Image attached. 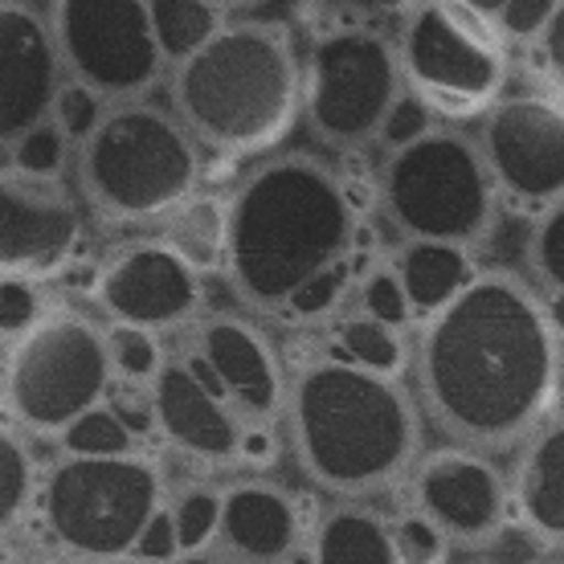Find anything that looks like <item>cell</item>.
Here are the masks:
<instances>
[{"label": "cell", "mask_w": 564, "mask_h": 564, "mask_svg": "<svg viewBox=\"0 0 564 564\" xmlns=\"http://www.w3.org/2000/svg\"><path fill=\"white\" fill-rule=\"evenodd\" d=\"M200 4H209V9H217V13L234 17V13H246V9H254L258 0H200Z\"/></svg>", "instance_id": "cell-37"}, {"label": "cell", "mask_w": 564, "mask_h": 564, "mask_svg": "<svg viewBox=\"0 0 564 564\" xmlns=\"http://www.w3.org/2000/svg\"><path fill=\"white\" fill-rule=\"evenodd\" d=\"M393 42L410 102L446 123H475L511 83V42L466 0H413Z\"/></svg>", "instance_id": "cell-9"}, {"label": "cell", "mask_w": 564, "mask_h": 564, "mask_svg": "<svg viewBox=\"0 0 564 564\" xmlns=\"http://www.w3.org/2000/svg\"><path fill=\"white\" fill-rule=\"evenodd\" d=\"M397 540H401V556L417 564L430 561H446L451 556V536L437 528L430 516H422L417 508H405L397 516Z\"/></svg>", "instance_id": "cell-33"}, {"label": "cell", "mask_w": 564, "mask_h": 564, "mask_svg": "<svg viewBox=\"0 0 564 564\" xmlns=\"http://www.w3.org/2000/svg\"><path fill=\"white\" fill-rule=\"evenodd\" d=\"M511 454V511L564 552V410H552Z\"/></svg>", "instance_id": "cell-20"}, {"label": "cell", "mask_w": 564, "mask_h": 564, "mask_svg": "<svg viewBox=\"0 0 564 564\" xmlns=\"http://www.w3.org/2000/svg\"><path fill=\"white\" fill-rule=\"evenodd\" d=\"M45 17L70 83L102 102L140 99L169 83L172 57L160 37L155 0H50Z\"/></svg>", "instance_id": "cell-12"}, {"label": "cell", "mask_w": 564, "mask_h": 564, "mask_svg": "<svg viewBox=\"0 0 564 564\" xmlns=\"http://www.w3.org/2000/svg\"><path fill=\"white\" fill-rule=\"evenodd\" d=\"M475 140L503 205L540 213L564 193V102L540 90H503L475 119Z\"/></svg>", "instance_id": "cell-13"}, {"label": "cell", "mask_w": 564, "mask_h": 564, "mask_svg": "<svg viewBox=\"0 0 564 564\" xmlns=\"http://www.w3.org/2000/svg\"><path fill=\"white\" fill-rule=\"evenodd\" d=\"M365 226L348 181L311 152L258 155L229 188V291L258 319L315 324L360 282Z\"/></svg>", "instance_id": "cell-2"}, {"label": "cell", "mask_w": 564, "mask_h": 564, "mask_svg": "<svg viewBox=\"0 0 564 564\" xmlns=\"http://www.w3.org/2000/svg\"><path fill=\"white\" fill-rule=\"evenodd\" d=\"M410 90L393 33L368 21L319 33L303 54V128L327 152H365L393 131Z\"/></svg>", "instance_id": "cell-10"}, {"label": "cell", "mask_w": 564, "mask_h": 564, "mask_svg": "<svg viewBox=\"0 0 564 564\" xmlns=\"http://www.w3.org/2000/svg\"><path fill=\"white\" fill-rule=\"evenodd\" d=\"M410 384L442 442L511 454L564 393V319L532 279L470 270L410 327Z\"/></svg>", "instance_id": "cell-1"}, {"label": "cell", "mask_w": 564, "mask_h": 564, "mask_svg": "<svg viewBox=\"0 0 564 564\" xmlns=\"http://www.w3.org/2000/svg\"><path fill=\"white\" fill-rule=\"evenodd\" d=\"M401 327L384 324V319H377V315H368V311H360V315H352V319H344L339 324V352L352 356V360H360V365H372V368H401V360L410 356V348L401 344Z\"/></svg>", "instance_id": "cell-27"}, {"label": "cell", "mask_w": 564, "mask_h": 564, "mask_svg": "<svg viewBox=\"0 0 564 564\" xmlns=\"http://www.w3.org/2000/svg\"><path fill=\"white\" fill-rule=\"evenodd\" d=\"M152 413L155 434L181 458L209 470H238L246 422L229 405V397L176 344H169L164 365L152 381Z\"/></svg>", "instance_id": "cell-18"}, {"label": "cell", "mask_w": 564, "mask_h": 564, "mask_svg": "<svg viewBox=\"0 0 564 564\" xmlns=\"http://www.w3.org/2000/svg\"><path fill=\"white\" fill-rule=\"evenodd\" d=\"M356 295H360V311L368 315H377L384 324L393 327H413L417 319V307H413L410 291H405V282H401V270L397 267H372L360 274L356 282Z\"/></svg>", "instance_id": "cell-30"}, {"label": "cell", "mask_w": 564, "mask_h": 564, "mask_svg": "<svg viewBox=\"0 0 564 564\" xmlns=\"http://www.w3.org/2000/svg\"><path fill=\"white\" fill-rule=\"evenodd\" d=\"M377 205L397 241H425L475 254L491 241L503 197L463 123H422L389 143L377 169Z\"/></svg>", "instance_id": "cell-6"}, {"label": "cell", "mask_w": 564, "mask_h": 564, "mask_svg": "<svg viewBox=\"0 0 564 564\" xmlns=\"http://www.w3.org/2000/svg\"><path fill=\"white\" fill-rule=\"evenodd\" d=\"M155 17H160L164 50H169V57L176 62V57L188 54L226 13H217V9L200 4V0H155Z\"/></svg>", "instance_id": "cell-31"}, {"label": "cell", "mask_w": 564, "mask_h": 564, "mask_svg": "<svg viewBox=\"0 0 564 564\" xmlns=\"http://www.w3.org/2000/svg\"><path fill=\"white\" fill-rule=\"evenodd\" d=\"M169 503L164 466L143 451L70 454L45 466L37 523L50 549L74 561L135 556L148 523Z\"/></svg>", "instance_id": "cell-7"}, {"label": "cell", "mask_w": 564, "mask_h": 564, "mask_svg": "<svg viewBox=\"0 0 564 564\" xmlns=\"http://www.w3.org/2000/svg\"><path fill=\"white\" fill-rule=\"evenodd\" d=\"M135 556H152V561H172V556H181V549H176V528H172V516H169V503H164V508H160V516L148 523V532H143Z\"/></svg>", "instance_id": "cell-36"}, {"label": "cell", "mask_w": 564, "mask_h": 564, "mask_svg": "<svg viewBox=\"0 0 564 564\" xmlns=\"http://www.w3.org/2000/svg\"><path fill=\"white\" fill-rule=\"evenodd\" d=\"M307 556L319 564H401L397 520L368 495H332L315 511L307 532Z\"/></svg>", "instance_id": "cell-21"}, {"label": "cell", "mask_w": 564, "mask_h": 564, "mask_svg": "<svg viewBox=\"0 0 564 564\" xmlns=\"http://www.w3.org/2000/svg\"><path fill=\"white\" fill-rule=\"evenodd\" d=\"M205 176V148L172 111V102H102L95 123L74 143V184L86 209L115 226H155Z\"/></svg>", "instance_id": "cell-5"}, {"label": "cell", "mask_w": 564, "mask_h": 564, "mask_svg": "<svg viewBox=\"0 0 564 564\" xmlns=\"http://www.w3.org/2000/svg\"><path fill=\"white\" fill-rule=\"evenodd\" d=\"M169 339L241 413L246 434H241L238 470H258V475L270 470L286 446L282 413L291 384V368L282 365L274 339L238 311H205Z\"/></svg>", "instance_id": "cell-11"}, {"label": "cell", "mask_w": 564, "mask_h": 564, "mask_svg": "<svg viewBox=\"0 0 564 564\" xmlns=\"http://www.w3.org/2000/svg\"><path fill=\"white\" fill-rule=\"evenodd\" d=\"M463 250H451V246H425V241H401L397 250V270H401V282L410 291L417 315L430 311L434 303L451 295L454 286L470 274Z\"/></svg>", "instance_id": "cell-24"}, {"label": "cell", "mask_w": 564, "mask_h": 564, "mask_svg": "<svg viewBox=\"0 0 564 564\" xmlns=\"http://www.w3.org/2000/svg\"><path fill=\"white\" fill-rule=\"evenodd\" d=\"M552 9H556V0H508L503 13L495 17V25H499V33L511 42V50H516V45L532 50V42L540 37V29L549 25Z\"/></svg>", "instance_id": "cell-34"}, {"label": "cell", "mask_w": 564, "mask_h": 564, "mask_svg": "<svg viewBox=\"0 0 564 564\" xmlns=\"http://www.w3.org/2000/svg\"><path fill=\"white\" fill-rule=\"evenodd\" d=\"M528 279L552 303H564V193L540 213H532V234H528Z\"/></svg>", "instance_id": "cell-26"}, {"label": "cell", "mask_w": 564, "mask_h": 564, "mask_svg": "<svg viewBox=\"0 0 564 564\" xmlns=\"http://www.w3.org/2000/svg\"><path fill=\"white\" fill-rule=\"evenodd\" d=\"M169 516L176 528L181 561L209 556L221 528V487L209 479H188L176 491H169Z\"/></svg>", "instance_id": "cell-25"}, {"label": "cell", "mask_w": 564, "mask_h": 564, "mask_svg": "<svg viewBox=\"0 0 564 564\" xmlns=\"http://www.w3.org/2000/svg\"><path fill=\"white\" fill-rule=\"evenodd\" d=\"M70 155H74V140L66 135V128H62L57 119H50V123L29 131L25 140L9 152V160L29 172H66V160H70Z\"/></svg>", "instance_id": "cell-32"}, {"label": "cell", "mask_w": 564, "mask_h": 564, "mask_svg": "<svg viewBox=\"0 0 564 564\" xmlns=\"http://www.w3.org/2000/svg\"><path fill=\"white\" fill-rule=\"evenodd\" d=\"M90 303L107 324L176 336L205 315V274L155 234L115 246L95 270Z\"/></svg>", "instance_id": "cell-14"}, {"label": "cell", "mask_w": 564, "mask_h": 564, "mask_svg": "<svg viewBox=\"0 0 564 564\" xmlns=\"http://www.w3.org/2000/svg\"><path fill=\"white\" fill-rule=\"evenodd\" d=\"M86 238V200L62 172L0 169V282L50 279L70 267Z\"/></svg>", "instance_id": "cell-15"}, {"label": "cell", "mask_w": 564, "mask_h": 564, "mask_svg": "<svg viewBox=\"0 0 564 564\" xmlns=\"http://www.w3.org/2000/svg\"><path fill=\"white\" fill-rule=\"evenodd\" d=\"M66 83L50 17L21 0H0V155L54 119Z\"/></svg>", "instance_id": "cell-17"}, {"label": "cell", "mask_w": 564, "mask_h": 564, "mask_svg": "<svg viewBox=\"0 0 564 564\" xmlns=\"http://www.w3.org/2000/svg\"><path fill=\"white\" fill-rule=\"evenodd\" d=\"M115 389L107 319L78 307L45 311L0 356V410L33 442H57Z\"/></svg>", "instance_id": "cell-8"}, {"label": "cell", "mask_w": 564, "mask_h": 564, "mask_svg": "<svg viewBox=\"0 0 564 564\" xmlns=\"http://www.w3.org/2000/svg\"><path fill=\"white\" fill-rule=\"evenodd\" d=\"M466 4H470V9H479V13H487L495 21V17L503 13V4H508V0H466Z\"/></svg>", "instance_id": "cell-38"}, {"label": "cell", "mask_w": 564, "mask_h": 564, "mask_svg": "<svg viewBox=\"0 0 564 564\" xmlns=\"http://www.w3.org/2000/svg\"><path fill=\"white\" fill-rule=\"evenodd\" d=\"M286 451L327 495H381L410 479L425 451V413L393 368L336 352L291 368Z\"/></svg>", "instance_id": "cell-3"}, {"label": "cell", "mask_w": 564, "mask_h": 564, "mask_svg": "<svg viewBox=\"0 0 564 564\" xmlns=\"http://www.w3.org/2000/svg\"><path fill=\"white\" fill-rule=\"evenodd\" d=\"M169 102L209 155L279 152L303 119V54L270 17H221L169 66Z\"/></svg>", "instance_id": "cell-4"}, {"label": "cell", "mask_w": 564, "mask_h": 564, "mask_svg": "<svg viewBox=\"0 0 564 564\" xmlns=\"http://www.w3.org/2000/svg\"><path fill=\"white\" fill-rule=\"evenodd\" d=\"M42 475L45 466L37 463L33 437L9 417H0V540L13 536L29 516H37Z\"/></svg>", "instance_id": "cell-23"}, {"label": "cell", "mask_w": 564, "mask_h": 564, "mask_svg": "<svg viewBox=\"0 0 564 564\" xmlns=\"http://www.w3.org/2000/svg\"><path fill=\"white\" fill-rule=\"evenodd\" d=\"M107 336H111L115 381L152 384L160 365H164L169 339L155 336V332H143V327H128V324H107Z\"/></svg>", "instance_id": "cell-28"}, {"label": "cell", "mask_w": 564, "mask_h": 564, "mask_svg": "<svg viewBox=\"0 0 564 564\" xmlns=\"http://www.w3.org/2000/svg\"><path fill=\"white\" fill-rule=\"evenodd\" d=\"M57 446L70 454H119L135 451V430H131L119 413L111 410V401H102L95 410H86L78 422L57 437Z\"/></svg>", "instance_id": "cell-29"}, {"label": "cell", "mask_w": 564, "mask_h": 564, "mask_svg": "<svg viewBox=\"0 0 564 564\" xmlns=\"http://www.w3.org/2000/svg\"><path fill=\"white\" fill-rule=\"evenodd\" d=\"M401 487L410 491V508L430 516L454 549L479 552L511 516V475L499 454L463 442L422 451Z\"/></svg>", "instance_id": "cell-16"}, {"label": "cell", "mask_w": 564, "mask_h": 564, "mask_svg": "<svg viewBox=\"0 0 564 564\" xmlns=\"http://www.w3.org/2000/svg\"><path fill=\"white\" fill-rule=\"evenodd\" d=\"M311 520L295 491L267 475H241L221 487V528H217V556L250 564H274L291 556H307Z\"/></svg>", "instance_id": "cell-19"}, {"label": "cell", "mask_w": 564, "mask_h": 564, "mask_svg": "<svg viewBox=\"0 0 564 564\" xmlns=\"http://www.w3.org/2000/svg\"><path fill=\"white\" fill-rule=\"evenodd\" d=\"M160 241H169L181 258H188L200 274L226 267V241H229V193H209L197 188L184 197L176 209H169L152 229Z\"/></svg>", "instance_id": "cell-22"}, {"label": "cell", "mask_w": 564, "mask_h": 564, "mask_svg": "<svg viewBox=\"0 0 564 564\" xmlns=\"http://www.w3.org/2000/svg\"><path fill=\"white\" fill-rule=\"evenodd\" d=\"M532 57H536V70L549 78L552 90L564 95V0H556L549 25L540 29V37L532 42Z\"/></svg>", "instance_id": "cell-35"}]
</instances>
